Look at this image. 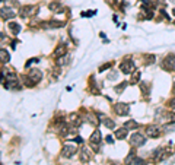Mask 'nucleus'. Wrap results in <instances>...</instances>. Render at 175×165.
<instances>
[{
  "label": "nucleus",
  "mask_w": 175,
  "mask_h": 165,
  "mask_svg": "<svg viewBox=\"0 0 175 165\" xmlns=\"http://www.w3.org/2000/svg\"><path fill=\"white\" fill-rule=\"evenodd\" d=\"M120 70L123 72V73H126V75L131 73V72L134 70V63H133V60H130V58L123 60L121 64H120Z\"/></svg>",
  "instance_id": "f257e3e1"
},
{
  "label": "nucleus",
  "mask_w": 175,
  "mask_h": 165,
  "mask_svg": "<svg viewBox=\"0 0 175 165\" xmlns=\"http://www.w3.org/2000/svg\"><path fill=\"white\" fill-rule=\"evenodd\" d=\"M28 77H29V80L35 85V83H38V82L43 79V73H41V70H38V69H31L29 73H28Z\"/></svg>",
  "instance_id": "f03ea898"
},
{
  "label": "nucleus",
  "mask_w": 175,
  "mask_h": 165,
  "mask_svg": "<svg viewBox=\"0 0 175 165\" xmlns=\"http://www.w3.org/2000/svg\"><path fill=\"white\" fill-rule=\"evenodd\" d=\"M130 142H131V145H134V146H142V145H144L146 139H144V136L140 134V133H133L131 137H130Z\"/></svg>",
  "instance_id": "7ed1b4c3"
},
{
  "label": "nucleus",
  "mask_w": 175,
  "mask_h": 165,
  "mask_svg": "<svg viewBox=\"0 0 175 165\" xmlns=\"http://www.w3.org/2000/svg\"><path fill=\"white\" fill-rule=\"evenodd\" d=\"M114 111H115L118 116H126V114H129V111H130V107H129L127 104L118 102V104H115V105H114Z\"/></svg>",
  "instance_id": "20e7f679"
},
{
  "label": "nucleus",
  "mask_w": 175,
  "mask_h": 165,
  "mask_svg": "<svg viewBox=\"0 0 175 165\" xmlns=\"http://www.w3.org/2000/svg\"><path fill=\"white\" fill-rule=\"evenodd\" d=\"M35 12H37V6H23L19 10V15L22 18H28V16H32Z\"/></svg>",
  "instance_id": "39448f33"
},
{
  "label": "nucleus",
  "mask_w": 175,
  "mask_h": 165,
  "mask_svg": "<svg viewBox=\"0 0 175 165\" xmlns=\"http://www.w3.org/2000/svg\"><path fill=\"white\" fill-rule=\"evenodd\" d=\"M89 142H90V145H92L95 149H98L99 142H101V132H99L98 129H96L95 132L90 134V137H89Z\"/></svg>",
  "instance_id": "423d86ee"
},
{
  "label": "nucleus",
  "mask_w": 175,
  "mask_h": 165,
  "mask_svg": "<svg viewBox=\"0 0 175 165\" xmlns=\"http://www.w3.org/2000/svg\"><path fill=\"white\" fill-rule=\"evenodd\" d=\"M61 152H63V156L72 158L73 155L76 154V146H75V145H64L63 149H61Z\"/></svg>",
  "instance_id": "0eeeda50"
},
{
  "label": "nucleus",
  "mask_w": 175,
  "mask_h": 165,
  "mask_svg": "<svg viewBox=\"0 0 175 165\" xmlns=\"http://www.w3.org/2000/svg\"><path fill=\"white\" fill-rule=\"evenodd\" d=\"M161 134V130H159V127L158 126H149V127H146V136L147 137H158Z\"/></svg>",
  "instance_id": "6e6552de"
},
{
  "label": "nucleus",
  "mask_w": 175,
  "mask_h": 165,
  "mask_svg": "<svg viewBox=\"0 0 175 165\" xmlns=\"http://www.w3.org/2000/svg\"><path fill=\"white\" fill-rule=\"evenodd\" d=\"M164 67L169 70H175V56H168L164 62Z\"/></svg>",
  "instance_id": "1a4fd4ad"
},
{
  "label": "nucleus",
  "mask_w": 175,
  "mask_h": 165,
  "mask_svg": "<svg viewBox=\"0 0 175 165\" xmlns=\"http://www.w3.org/2000/svg\"><path fill=\"white\" fill-rule=\"evenodd\" d=\"M90 156H92L90 149L82 148V151H80V161H82V162H88V161H90Z\"/></svg>",
  "instance_id": "9d476101"
},
{
  "label": "nucleus",
  "mask_w": 175,
  "mask_h": 165,
  "mask_svg": "<svg viewBox=\"0 0 175 165\" xmlns=\"http://www.w3.org/2000/svg\"><path fill=\"white\" fill-rule=\"evenodd\" d=\"M15 16H16V13L12 9H9V8L7 9H4V8L1 9V18L3 19H10V18H15Z\"/></svg>",
  "instance_id": "9b49d317"
},
{
  "label": "nucleus",
  "mask_w": 175,
  "mask_h": 165,
  "mask_svg": "<svg viewBox=\"0 0 175 165\" xmlns=\"http://www.w3.org/2000/svg\"><path fill=\"white\" fill-rule=\"evenodd\" d=\"M66 51H67V48H66V45H58L57 48L54 50V57H63L66 54Z\"/></svg>",
  "instance_id": "f8f14e48"
},
{
  "label": "nucleus",
  "mask_w": 175,
  "mask_h": 165,
  "mask_svg": "<svg viewBox=\"0 0 175 165\" xmlns=\"http://www.w3.org/2000/svg\"><path fill=\"white\" fill-rule=\"evenodd\" d=\"M127 129L126 127H121V129H117V132H115V136H117V139H120V140H123V139H126L127 137Z\"/></svg>",
  "instance_id": "ddd939ff"
},
{
  "label": "nucleus",
  "mask_w": 175,
  "mask_h": 165,
  "mask_svg": "<svg viewBox=\"0 0 175 165\" xmlns=\"http://www.w3.org/2000/svg\"><path fill=\"white\" fill-rule=\"evenodd\" d=\"M44 26H47V28H61V26H64V22H58V21L44 22Z\"/></svg>",
  "instance_id": "4468645a"
},
{
  "label": "nucleus",
  "mask_w": 175,
  "mask_h": 165,
  "mask_svg": "<svg viewBox=\"0 0 175 165\" xmlns=\"http://www.w3.org/2000/svg\"><path fill=\"white\" fill-rule=\"evenodd\" d=\"M9 29L13 32V35H18V32L21 31V25L16 22H10L9 23Z\"/></svg>",
  "instance_id": "2eb2a0df"
},
{
  "label": "nucleus",
  "mask_w": 175,
  "mask_h": 165,
  "mask_svg": "<svg viewBox=\"0 0 175 165\" xmlns=\"http://www.w3.org/2000/svg\"><path fill=\"white\" fill-rule=\"evenodd\" d=\"M124 127H126L127 130H131V129H137V127H139V124H137V121L129 120L127 123H124Z\"/></svg>",
  "instance_id": "dca6fc26"
},
{
  "label": "nucleus",
  "mask_w": 175,
  "mask_h": 165,
  "mask_svg": "<svg viewBox=\"0 0 175 165\" xmlns=\"http://www.w3.org/2000/svg\"><path fill=\"white\" fill-rule=\"evenodd\" d=\"M134 158H136V151H131L129 156L126 158V161H124V164L126 165H131L133 164V161H134Z\"/></svg>",
  "instance_id": "f3484780"
},
{
  "label": "nucleus",
  "mask_w": 175,
  "mask_h": 165,
  "mask_svg": "<svg viewBox=\"0 0 175 165\" xmlns=\"http://www.w3.org/2000/svg\"><path fill=\"white\" fill-rule=\"evenodd\" d=\"M0 54H1V62H3V63H4V62L7 63V62L10 60V56H9V53H7L4 48H1V50H0Z\"/></svg>",
  "instance_id": "a211bd4d"
},
{
  "label": "nucleus",
  "mask_w": 175,
  "mask_h": 165,
  "mask_svg": "<svg viewBox=\"0 0 175 165\" xmlns=\"http://www.w3.org/2000/svg\"><path fill=\"white\" fill-rule=\"evenodd\" d=\"M139 80H140V72L136 70L133 73V76H131V83H139Z\"/></svg>",
  "instance_id": "6ab92c4d"
},
{
  "label": "nucleus",
  "mask_w": 175,
  "mask_h": 165,
  "mask_svg": "<svg viewBox=\"0 0 175 165\" xmlns=\"http://www.w3.org/2000/svg\"><path fill=\"white\" fill-rule=\"evenodd\" d=\"M67 62H69V57H64V56H63V57H58V60H57L55 63H57V66H64Z\"/></svg>",
  "instance_id": "aec40b11"
},
{
  "label": "nucleus",
  "mask_w": 175,
  "mask_h": 165,
  "mask_svg": "<svg viewBox=\"0 0 175 165\" xmlns=\"http://www.w3.org/2000/svg\"><path fill=\"white\" fill-rule=\"evenodd\" d=\"M50 9L53 12H55V13H60V10H61V6L58 4V3H51L50 4Z\"/></svg>",
  "instance_id": "412c9836"
},
{
  "label": "nucleus",
  "mask_w": 175,
  "mask_h": 165,
  "mask_svg": "<svg viewBox=\"0 0 175 165\" xmlns=\"http://www.w3.org/2000/svg\"><path fill=\"white\" fill-rule=\"evenodd\" d=\"M104 124H105L108 129H114V127H115V123L112 120H109V118H104Z\"/></svg>",
  "instance_id": "4be33fe9"
},
{
  "label": "nucleus",
  "mask_w": 175,
  "mask_h": 165,
  "mask_svg": "<svg viewBox=\"0 0 175 165\" xmlns=\"http://www.w3.org/2000/svg\"><path fill=\"white\" fill-rule=\"evenodd\" d=\"M126 86H127V83H126V82H123V83H120V85H117V86H115V92H117V94H121V92L126 89Z\"/></svg>",
  "instance_id": "5701e85b"
},
{
  "label": "nucleus",
  "mask_w": 175,
  "mask_h": 165,
  "mask_svg": "<svg viewBox=\"0 0 175 165\" xmlns=\"http://www.w3.org/2000/svg\"><path fill=\"white\" fill-rule=\"evenodd\" d=\"M146 60H144V64H152V63H155V56H146L144 57Z\"/></svg>",
  "instance_id": "b1692460"
},
{
  "label": "nucleus",
  "mask_w": 175,
  "mask_h": 165,
  "mask_svg": "<svg viewBox=\"0 0 175 165\" xmlns=\"http://www.w3.org/2000/svg\"><path fill=\"white\" fill-rule=\"evenodd\" d=\"M133 165H144V161L136 156V158H134V161H133Z\"/></svg>",
  "instance_id": "393cba45"
},
{
  "label": "nucleus",
  "mask_w": 175,
  "mask_h": 165,
  "mask_svg": "<svg viewBox=\"0 0 175 165\" xmlns=\"http://www.w3.org/2000/svg\"><path fill=\"white\" fill-rule=\"evenodd\" d=\"M168 121H169V123H175V114L174 112L168 114Z\"/></svg>",
  "instance_id": "a878e982"
},
{
  "label": "nucleus",
  "mask_w": 175,
  "mask_h": 165,
  "mask_svg": "<svg viewBox=\"0 0 175 165\" xmlns=\"http://www.w3.org/2000/svg\"><path fill=\"white\" fill-rule=\"evenodd\" d=\"M111 66H112L111 63H107V64H104V66H101V67H99V72H104L105 69H109Z\"/></svg>",
  "instance_id": "bb28decb"
},
{
  "label": "nucleus",
  "mask_w": 175,
  "mask_h": 165,
  "mask_svg": "<svg viewBox=\"0 0 175 165\" xmlns=\"http://www.w3.org/2000/svg\"><path fill=\"white\" fill-rule=\"evenodd\" d=\"M117 76H118V73H117V72H112V73H109L108 79H112V80H114V79H117Z\"/></svg>",
  "instance_id": "cd10ccee"
},
{
  "label": "nucleus",
  "mask_w": 175,
  "mask_h": 165,
  "mask_svg": "<svg viewBox=\"0 0 175 165\" xmlns=\"http://www.w3.org/2000/svg\"><path fill=\"white\" fill-rule=\"evenodd\" d=\"M73 140H75V142H76V143H82V142H83V139H82L80 136H77V137H75Z\"/></svg>",
  "instance_id": "c85d7f7f"
},
{
  "label": "nucleus",
  "mask_w": 175,
  "mask_h": 165,
  "mask_svg": "<svg viewBox=\"0 0 175 165\" xmlns=\"http://www.w3.org/2000/svg\"><path fill=\"white\" fill-rule=\"evenodd\" d=\"M169 107H171V108H175V98H172L169 101Z\"/></svg>",
  "instance_id": "c756f323"
},
{
  "label": "nucleus",
  "mask_w": 175,
  "mask_h": 165,
  "mask_svg": "<svg viewBox=\"0 0 175 165\" xmlns=\"http://www.w3.org/2000/svg\"><path fill=\"white\" fill-rule=\"evenodd\" d=\"M105 140H107V142H108V143H112V142H114V139H112V136H107V137H105Z\"/></svg>",
  "instance_id": "7c9ffc66"
},
{
  "label": "nucleus",
  "mask_w": 175,
  "mask_h": 165,
  "mask_svg": "<svg viewBox=\"0 0 175 165\" xmlns=\"http://www.w3.org/2000/svg\"><path fill=\"white\" fill-rule=\"evenodd\" d=\"M171 2H174V3H175V0H171Z\"/></svg>",
  "instance_id": "2f4dec72"
},
{
  "label": "nucleus",
  "mask_w": 175,
  "mask_h": 165,
  "mask_svg": "<svg viewBox=\"0 0 175 165\" xmlns=\"http://www.w3.org/2000/svg\"><path fill=\"white\" fill-rule=\"evenodd\" d=\"M174 15H175V10H174Z\"/></svg>",
  "instance_id": "473e14b6"
}]
</instances>
